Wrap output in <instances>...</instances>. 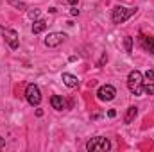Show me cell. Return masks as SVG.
<instances>
[{
	"label": "cell",
	"mask_w": 154,
	"mask_h": 152,
	"mask_svg": "<svg viewBox=\"0 0 154 152\" xmlns=\"http://www.w3.org/2000/svg\"><path fill=\"white\" fill-rule=\"evenodd\" d=\"M50 106H52L54 109H57V111H63V109H65V100H63V97L52 95V97H50Z\"/></svg>",
	"instance_id": "9c48e42d"
},
{
	"label": "cell",
	"mask_w": 154,
	"mask_h": 152,
	"mask_svg": "<svg viewBox=\"0 0 154 152\" xmlns=\"http://www.w3.org/2000/svg\"><path fill=\"white\" fill-rule=\"evenodd\" d=\"M47 29V22L45 20H34L32 23V34H41Z\"/></svg>",
	"instance_id": "7c38bea8"
},
{
	"label": "cell",
	"mask_w": 154,
	"mask_h": 152,
	"mask_svg": "<svg viewBox=\"0 0 154 152\" xmlns=\"http://www.w3.org/2000/svg\"><path fill=\"white\" fill-rule=\"evenodd\" d=\"M145 77H147L149 81H154V70H147V72H145Z\"/></svg>",
	"instance_id": "2e32d148"
},
{
	"label": "cell",
	"mask_w": 154,
	"mask_h": 152,
	"mask_svg": "<svg viewBox=\"0 0 154 152\" xmlns=\"http://www.w3.org/2000/svg\"><path fill=\"white\" fill-rule=\"evenodd\" d=\"M79 14V9H72V16H77Z\"/></svg>",
	"instance_id": "ffe728a7"
},
{
	"label": "cell",
	"mask_w": 154,
	"mask_h": 152,
	"mask_svg": "<svg viewBox=\"0 0 154 152\" xmlns=\"http://www.w3.org/2000/svg\"><path fill=\"white\" fill-rule=\"evenodd\" d=\"M0 32H2L4 39L7 41V45H9L13 50L18 48V45H20V38H18V32H16L14 29H2V27H0Z\"/></svg>",
	"instance_id": "5b68a950"
},
{
	"label": "cell",
	"mask_w": 154,
	"mask_h": 152,
	"mask_svg": "<svg viewBox=\"0 0 154 152\" xmlns=\"http://www.w3.org/2000/svg\"><path fill=\"white\" fill-rule=\"evenodd\" d=\"M65 39H66V34H65V32H50V34L45 38V45H47L48 48H56V47H59Z\"/></svg>",
	"instance_id": "52a82bcc"
},
{
	"label": "cell",
	"mask_w": 154,
	"mask_h": 152,
	"mask_svg": "<svg viewBox=\"0 0 154 152\" xmlns=\"http://www.w3.org/2000/svg\"><path fill=\"white\" fill-rule=\"evenodd\" d=\"M136 114H138V108H136V106H131V108H127L125 116H124V122H125V123H131V122L136 118Z\"/></svg>",
	"instance_id": "8fae6325"
},
{
	"label": "cell",
	"mask_w": 154,
	"mask_h": 152,
	"mask_svg": "<svg viewBox=\"0 0 154 152\" xmlns=\"http://www.w3.org/2000/svg\"><path fill=\"white\" fill-rule=\"evenodd\" d=\"M127 88H129V91H131L133 95H136V97H140V95L143 93V75H142V72L133 70V72L127 75Z\"/></svg>",
	"instance_id": "6da1fadb"
},
{
	"label": "cell",
	"mask_w": 154,
	"mask_h": 152,
	"mask_svg": "<svg viewBox=\"0 0 154 152\" xmlns=\"http://www.w3.org/2000/svg\"><path fill=\"white\" fill-rule=\"evenodd\" d=\"M136 13V7L134 9H129V7H124V5H116L113 9V14H111V20L113 23H124L127 18H131L133 14Z\"/></svg>",
	"instance_id": "3957f363"
},
{
	"label": "cell",
	"mask_w": 154,
	"mask_h": 152,
	"mask_svg": "<svg viewBox=\"0 0 154 152\" xmlns=\"http://www.w3.org/2000/svg\"><path fill=\"white\" fill-rule=\"evenodd\" d=\"M97 97H99V100H106V102H109V100H113V99L116 97V90L111 86V84H104V86L99 88Z\"/></svg>",
	"instance_id": "8992f818"
},
{
	"label": "cell",
	"mask_w": 154,
	"mask_h": 152,
	"mask_svg": "<svg viewBox=\"0 0 154 152\" xmlns=\"http://www.w3.org/2000/svg\"><path fill=\"white\" fill-rule=\"evenodd\" d=\"M115 114H116V111H115V109H109V111H108V116H109V118H113Z\"/></svg>",
	"instance_id": "ac0fdd59"
},
{
	"label": "cell",
	"mask_w": 154,
	"mask_h": 152,
	"mask_svg": "<svg viewBox=\"0 0 154 152\" xmlns=\"http://www.w3.org/2000/svg\"><path fill=\"white\" fill-rule=\"evenodd\" d=\"M106 61H108V56H106V54H104V56H102V59H100V61H99V66H102V65H104V63H106Z\"/></svg>",
	"instance_id": "e0dca14e"
},
{
	"label": "cell",
	"mask_w": 154,
	"mask_h": 152,
	"mask_svg": "<svg viewBox=\"0 0 154 152\" xmlns=\"http://www.w3.org/2000/svg\"><path fill=\"white\" fill-rule=\"evenodd\" d=\"M61 79H63V82L68 86V88H77V84H79V79H77L75 75H72V74H63L61 75Z\"/></svg>",
	"instance_id": "30bf717a"
},
{
	"label": "cell",
	"mask_w": 154,
	"mask_h": 152,
	"mask_svg": "<svg viewBox=\"0 0 154 152\" xmlns=\"http://www.w3.org/2000/svg\"><path fill=\"white\" fill-rule=\"evenodd\" d=\"M66 2H68V4H72V5H75V4H77V0H66Z\"/></svg>",
	"instance_id": "44dd1931"
},
{
	"label": "cell",
	"mask_w": 154,
	"mask_h": 152,
	"mask_svg": "<svg viewBox=\"0 0 154 152\" xmlns=\"http://www.w3.org/2000/svg\"><path fill=\"white\" fill-rule=\"evenodd\" d=\"M5 147V140L4 138H0V149H4Z\"/></svg>",
	"instance_id": "d6986e66"
},
{
	"label": "cell",
	"mask_w": 154,
	"mask_h": 152,
	"mask_svg": "<svg viewBox=\"0 0 154 152\" xmlns=\"http://www.w3.org/2000/svg\"><path fill=\"white\" fill-rule=\"evenodd\" d=\"M143 93L154 95V84H143Z\"/></svg>",
	"instance_id": "5bb4252c"
},
{
	"label": "cell",
	"mask_w": 154,
	"mask_h": 152,
	"mask_svg": "<svg viewBox=\"0 0 154 152\" xmlns=\"http://www.w3.org/2000/svg\"><path fill=\"white\" fill-rule=\"evenodd\" d=\"M25 99H27V102H29L31 106H38L39 102H41V91H39V88L36 84H29V86H27V90H25Z\"/></svg>",
	"instance_id": "277c9868"
},
{
	"label": "cell",
	"mask_w": 154,
	"mask_h": 152,
	"mask_svg": "<svg viewBox=\"0 0 154 152\" xmlns=\"http://www.w3.org/2000/svg\"><path fill=\"white\" fill-rule=\"evenodd\" d=\"M109 149H111L109 140L102 138V136H95L86 143V150L88 152H108Z\"/></svg>",
	"instance_id": "7a4b0ae2"
},
{
	"label": "cell",
	"mask_w": 154,
	"mask_h": 152,
	"mask_svg": "<svg viewBox=\"0 0 154 152\" xmlns=\"http://www.w3.org/2000/svg\"><path fill=\"white\" fill-rule=\"evenodd\" d=\"M29 16H31L32 20H36L39 16V9H31V11H29Z\"/></svg>",
	"instance_id": "9a60e30c"
},
{
	"label": "cell",
	"mask_w": 154,
	"mask_h": 152,
	"mask_svg": "<svg viewBox=\"0 0 154 152\" xmlns=\"http://www.w3.org/2000/svg\"><path fill=\"white\" fill-rule=\"evenodd\" d=\"M140 43H142V48L149 54H154V38L151 36H140Z\"/></svg>",
	"instance_id": "ba28073f"
},
{
	"label": "cell",
	"mask_w": 154,
	"mask_h": 152,
	"mask_svg": "<svg viewBox=\"0 0 154 152\" xmlns=\"http://www.w3.org/2000/svg\"><path fill=\"white\" fill-rule=\"evenodd\" d=\"M124 45H125V52L131 54V52H133V38H131V36H125V38H124Z\"/></svg>",
	"instance_id": "4fadbf2b"
}]
</instances>
